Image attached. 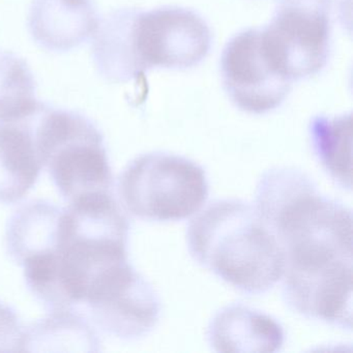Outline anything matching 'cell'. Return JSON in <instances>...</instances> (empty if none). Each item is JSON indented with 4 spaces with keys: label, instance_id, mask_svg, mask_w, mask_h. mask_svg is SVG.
<instances>
[{
    "label": "cell",
    "instance_id": "10",
    "mask_svg": "<svg viewBox=\"0 0 353 353\" xmlns=\"http://www.w3.org/2000/svg\"><path fill=\"white\" fill-rule=\"evenodd\" d=\"M208 336L218 352H276L284 344V330L276 319L243 305L219 312Z\"/></svg>",
    "mask_w": 353,
    "mask_h": 353
},
{
    "label": "cell",
    "instance_id": "2",
    "mask_svg": "<svg viewBox=\"0 0 353 353\" xmlns=\"http://www.w3.org/2000/svg\"><path fill=\"white\" fill-rule=\"evenodd\" d=\"M210 46L208 24L189 10L123 9L101 20L92 53L100 75L121 83L138 80L152 68L197 65L208 57Z\"/></svg>",
    "mask_w": 353,
    "mask_h": 353
},
{
    "label": "cell",
    "instance_id": "14",
    "mask_svg": "<svg viewBox=\"0 0 353 353\" xmlns=\"http://www.w3.org/2000/svg\"><path fill=\"white\" fill-rule=\"evenodd\" d=\"M312 148L332 179L351 189V114L316 117L310 123Z\"/></svg>",
    "mask_w": 353,
    "mask_h": 353
},
{
    "label": "cell",
    "instance_id": "12",
    "mask_svg": "<svg viewBox=\"0 0 353 353\" xmlns=\"http://www.w3.org/2000/svg\"><path fill=\"white\" fill-rule=\"evenodd\" d=\"M65 210L37 200L16 210L7 228L10 256L21 265L28 258L57 251Z\"/></svg>",
    "mask_w": 353,
    "mask_h": 353
},
{
    "label": "cell",
    "instance_id": "7",
    "mask_svg": "<svg viewBox=\"0 0 353 353\" xmlns=\"http://www.w3.org/2000/svg\"><path fill=\"white\" fill-rule=\"evenodd\" d=\"M83 303L104 332L123 340L145 336L160 318L158 295L128 260L102 272Z\"/></svg>",
    "mask_w": 353,
    "mask_h": 353
},
{
    "label": "cell",
    "instance_id": "8",
    "mask_svg": "<svg viewBox=\"0 0 353 353\" xmlns=\"http://www.w3.org/2000/svg\"><path fill=\"white\" fill-rule=\"evenodd\" d=\"M221 71L232 102L241 110L254 114L278 108L292 83L266 54L261 30H245L231 39L223 51Z\"/></svg>",
    "mask_w": 353,
    "mask_h": 353
},
{
    "label": "cell",
    "instance_id": "6",
    "mask_svg": "<svg viewBox=\"0 0 353 353\" xmlns=\"http://www.w3.org/2000/svg\"><path fill=\"white\" fill-rule=\"evenodd\" d=\"M330 0H281L262 44L272 65L291 81L323 69L330 52Z\"/></svg>",
    "mask_w": 353,
    "mask_h": 353
},
{
    "label": "cell",
    "instance_id": "5",
    "mask_svg": "<svg viewBox=\"0 0 353 353\" xmlns=\"http://www.w3.org/2000/svg\"><path fill=\"white\" fill-rule=\"evenodd\" d=\"M119 195L133 216L152 222L197 214L208 198L205 171L193 161L150 152L132 161L119 177Z\"/></svg>",
    "mask_w": 353,
    "mask_h": 353
},
{
    "label": "cell",
    "instance_id": "3",
    "mask_svg": "<svg viewBox=\"0 0 353 353\" xmlns=\"http://www.w3.org/2000/svg\"><path fill=\"white\" fill-rule=\"evenodd\" d=\"M188 243L194 259L248 294L283 278L284 253L257 210L241 200H218L192 220Z\"/></svg>",
    "mask_w": 353,
    "mask_h": 353
},
{
    "label": "cell",
    "instance_id": "1",
    "mask_svg": "<svg viewBox=\"0 0 353 353\" xmlns=\"http://www.w3.org/2000/svg\"><path fill=\"white\" fill-rule=\"evenodd\" d=\"M256 210L282 247L290 307H324L352 290L350 208L320 195L301 171L274 168L260 179Z\"/></svg>",
    "mask_w": 353,
    "mask_h": 353
},
{
    "label": "cell",
    "instance_id": "15",
    "mask_svg": "<svg viewBox=\"0 0 353 353\" xmlns=\"http://www.w3.org/2000/svg\"><path fill=\"white\" fill-rule=\"evenodd\" d=\"M23 336L16 312L0 301V352L22 351Z\"/></svg>",
    "mask_w": 353,
    "mask_h": 353
},
{
    "label": "cell",
    "instance_id": "9",
    "mask_svg": "<svg viewBox=\"0 0 353 353\" xmlns=\"http://www.w3.org/2000/svg\"><path fill=\"white\" fill-rule=\"evenodd\" d=\"M100 21L94 0H32L28 28L42 48L67 52L94 38Z\"/></svg>",
    "mask_w": 353,
    "mask_h": 353
},
{
    "label": "cell",
    "instance_id": "11",
    "mask_svg": "<svg viewBox=\"0 0 353 353\" xmlns=\"http://www.w3.org/2000/svg\"><path fill=\"white\" fill-rule=\"evenodd\" d=\"M28 115L0 121V203L21 200L36 185L43 167Z\"/></svg>",
    "mask_w": 353,
    "mask_h": 353
},
{
    "label": "cell",
    "instance_id": "13",
    "mask_svg": "<svg viewBox=\"0 0 353 353\" xmlns=\"http://www.w3.org/2000/svg\"><path fill=\"white\" fill-rule=\"evenodd\" d=\"M98 336L82 316L69 309L52 311L49 317L24 330L22 351H99Z\"/></svg>",
    "mask_w": 353,
    "mask_h": 353
},
{
    "label": "cell",
    "instance_id": "4",
    "mask_svg": "<svg viewBox=\"0 0 353 353\" xmlns=\"http://www.w3.org/2000/svg\"><path fill=\"white\" fill-rule=\"evenodd\" d=\"M28 119L41 162L65 200L110 192L112 173L104 137L92 119L42 102Z\"/></svg>",
    "mask_w": 353,
    "mask_h": 353
}]
</instances>
